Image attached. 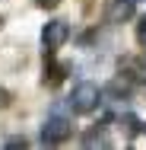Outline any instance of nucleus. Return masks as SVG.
<instances>
[{"mask_svg": "<svg viewBox=\"0 0 146 150\" xmlns=\"http://www.w3.org/2000/svg\"><path fill=\"white\" fill-rule=\"evenodd\" d=\"M137 35H140V42H143V45H146V16H143V19H140V29H137Z\"/></svg>", "mask_w": 146, "mask_h": 150, "instance_id": "7", "label": "nucleus"}, {"mask_svg": "<svg viewBox=\"0 0 146 150\" xmlns=\"http://www.w3.org/2000/svg\"><path fill=\"white\" fill-rule=\"evenodd\" d=\"M6 147H26V137H10Z\"/></svg>", "mask_w": 146, "mask_h": 150, "instance_id": "6", "label": "nucleus"}, {"mask_svg": "<svg viewBox=\"0 0 146 150\" xmlns=\"http://www.w3.org/2000/svg\"><path fill=\"white\" fill-rule=\"evenodd\" d=\"M83 147H111V141H108V137H105L98 128H92L86 137H83Z\"/></svg>", "mask_w": 146, "mask_h": 150, "instance_id": "5", "label": "nucleus"}, {"mask_svg": "<svg viewBox=\"0 0 146 150\" xmlns=\"http://www.w3.org/2000/svg\"><path fill=\"white\" fill-rule=\"evenodd\" d=\"M143 131H146V125H143Z\"/></svg>", "mask_w": 146, "mask_h": 150, "instance_id": "9", "label": "nucleus"}, {"mask_svg": "<svg viewBox=\"0 0 146 150\" xmlns=\"http://www.w3.org/2000/svg\"><path fill=\"white\" fill-rule=\"evenodd\" d=\"M70 137V118L64 115V112H51V118L45 121V128H41V144H60V141H67Z\"/></svg>", "mask_w": 146, "mask_h": 150, "instance_id": "2", "label": "nucleus"}, {"mask_svg": "<svg viewBox=\"0 0 146 150\" xmlns=\"http://www.w3.org/2000/svg\"><path fill=\"white\" fill-rule=\"evenodd\" d=\"M133 6H137V0H111L108 3V13H105V19L108 23H127L130 16H133Z\"/></svg>", "mask_w": 146, "mask_h": 150, "instance_id": "4", "label": "nucleus"}, {"mask_svg": "<svg viewBox=\"0 0 146 150\" xmlns=\"http://www.w3.org/2000/svg\"><path fill=\"white\" fill-rule=\"evenodd\" d=\"M67 38H70V26L64 23V19H51L45 29H41V45H45V51L51 54V51H57L67 45Z\"/></svg>", "mask_w": 146, "mask_h": 150, "instance_id": "3", "label": "nucleus"}, {"mask_svg": "<svg viewBox=\"0 0 146 150\" xmlns=\"http://www.w3.org/2000/svg\"><path fill=\"white\" fill-rule=\"evenodd\" d=\"M38 3H41V6H57L60 0H38Z\"/></svg>", "mask_w": 146, "mask_h": 150, "instance_id": "8", "label": "nucleus"}, {"mask_svg": "<svg viewBox=\"0 0 146 150\" xmlns=\"http://www.w3.org/2000/svg\"><path fill=\"white\" fill-rule=\"evenodd\" d=\"M102 102V93L95 83H76L73 93H70V109L76 112V115H89V112H95V105Z\"/></svg>", "mask_w": 146, "mask_h": 150, "instance_id": "1", "label": "nucleus"}]
</instances>
